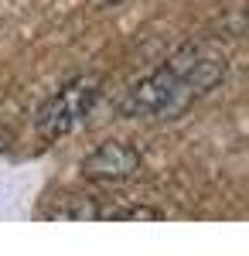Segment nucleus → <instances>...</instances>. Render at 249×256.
Masks as SVG:
<instances>
[{
  "mask_svg": "<svg viewBox=\"0 0 249 256\" xmlns=\"http://www.w3.org/2000/svg\"><path fill=\"white\" fill-rule=\"evenodd\" d=\"M106 4H113V7H116V4H123V0H106Z\"/></svg>",
  "mask_w": 249,
  "mask_h": 256,
  "instance_id": "39448f33",
  "label": "nucleus"
},
{
  "mask_svg": "<svg viewBox=\"0 0 249 256\" xmlns=\"http://www.w3.org/2000/svg\"><path fill=\"white\" fill-rule=\"evenodd\" d=\"M226 55L212 52L202 41H192L181 52H174L160 68L134 82L120 102V113L130 120H178L192 110L198 96L212 92L226 79Z\"/></svg>",
  "mask_w": 249,
  "mask_h": 256,
  "instance_id": "f257e3e1",
  "label": "nucleus"
},
{
  "mask_svg": "<svg viewBox=\"0 0 249 256\" xmlns=\"http://www.w3.org/2000/svg\"><path fill=\"white\" fill-rule=\"evenodd\" d=\"M96 99H99L96 76H78V79L65 82L62 89H55L44 99V106L38 110V134L44 140H58L65 134H72V130H78L89 120Z\"/></svg>",
  "mask_w": 249,
  "mask_h": 256,
  "instance_id": "f03ea898",
  "label": "nucleus"
},
{
  "mask_svg": "<svg viewBox=\"0 0 249 256\" xmlns=\"http://www.w3.org/2000/svg\"><path fill=\"white\" fill-rule=\"evenodd\" d=\"M106 218H134V222H157L164 218L160 208H150V205H134V208H120V212H106Z\"/></svg>",
  "mask_w": 249,
  "mask_h": 256,
  "instance_id": "20e7f679",
  "label": "nucleus"
},
{
  "mask_svg": "<svg viewBox=\"0 0 249 256\" xmlns=\"http://www.w3.org/2000/svg\"><path fill=\"white\" fill-rule=\"evenodd\" d=\"M140 164H144V158L136 147L123 144V140H106L82 160V174L92 181H126L140 171Z\"/></svg>",
  "mask_w": 249,
  "mask_h": 256,
  "instance_id": "7ed1b4c3",
  "label": "nucleus"
}]
</instances>
